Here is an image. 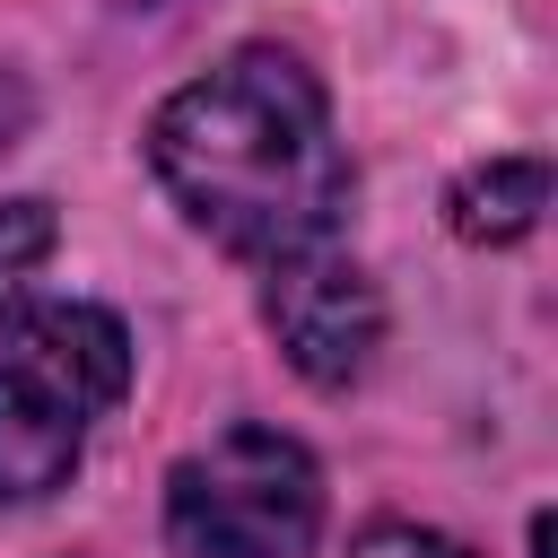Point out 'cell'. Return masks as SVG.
<instances>
[{
	"mask_svg": "<svg viewBox=\"0 0 558 558\" xmlns=\"http://www.w3.org/2000/svg\"><path fill=\"white\" fill-rule=\"evenodd\" d=\"M148 166L166 201L244 262L331 244L349 209V148L331 131V96L279 44H235L218 70L174 87L148 122Z\"/></svg>",
	"mask_w": 558,
	"mask_h": 558,
	"instance_id": "cell-1",
	"label": "cell"
},
{
	"mask_svg": "<svg viewBox=\"0 0 558 558\" xmlns=\"http://www.w3.org/2000/svg\"><path fill=\"white\" fill-rule=\"evenodd\" d=\"M549 209V166L541 157H488L471 174H453L445 192V218L462 244H523Z\"/></svg>",
	"mask_w": 558,
	"mask_h": 558,
	"instance_id": "cell-5",
	"label": "cell"
},
{
	"mask_svg": "<svg viewBox=\"0 0 558 558\" xmlns=\"http://www.w3.org/2000/svg\"><path fill=\"white\" fill-rule=\"evenodd\" d=\"M349 558H471L453 532H427V523H366L349 541Z\"/></svg>",
	"mask_w": 558,
	"mask_h": 558,
	"instance_id": "cell-7",
	"label": "cell"
},
{
	"mask_svg": "<svg viewBox=\"0 0 558 558\" xmlns=\"http://www.w3.org/2000/svg\"><path fill=\"white\" fill-rule=\"evenodd\" d=\"M323 532V471L279 427H218L166 471V541L183 558H305Z\"/></svg>",
	"mask_w": 558,
	"mask_h": 558,
	"instance_id": "cell-3",
	"label": "cell"
},
{
	"mask_svg": "<svg viewBox=\"0 0 558 558\" xmlns=\"http://www.w3.org/2000/svg\"><path fill=\"white\" fill-rule=\"evenodd\" d=\"M262 323L314 392H349L384 349V296L340 244H305V253L262 262Z\"/></svg>",
	"mask_w": 558,
	"mask_h": 558,
	"instance_id": "cell-4",
	"label": "cell"
},
{
	"mask_svg": "<svg viewBox=\"0 0 558 558\" xmlns=\"http://www.w3.org/2000/svg\"><path fill=\"white\" fill-rule=\"evenodd\" d=\"M52 244H61L52 201H0V279H26Z\"/></svg>",
	"mask_w": 558,
	"mask_h": 558,
	"instance_id": "cell-6",
	"label": "cell"
},
{
	"mask_svg": "<svg viewBox=\"0 0 558 558\" xmlns=\"http://www.w3.org/2000/svg\"><path fill=\"white\" fill-rule=\"evenodd\" d=\"M131 392V331L87 296L0 305V506L70 488L96 418Z\"/></svg>",
	"mask_w": 558,
	"mask_h": 558,
	"instance_id": "cell-2",
	"label": "cell"
}]
</instances>
